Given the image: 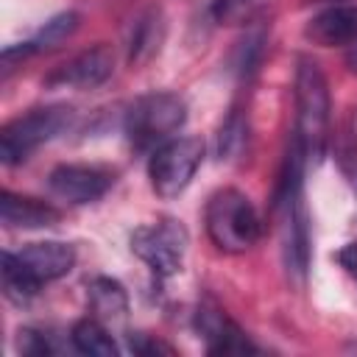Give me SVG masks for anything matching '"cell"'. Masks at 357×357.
<instances>
[{"label":"cell","mask_w":357,"mask_h":357,"mask_svg":"<svg viewBox=\"0 0 357 357\" xmlns=\"http://www.w3.org/2000/svg\"><path fill=\"white\" fill-rule=\"evenodd\" d=\"M86 298H89L92 315L103 324H120L128 315V296H126V287L117 279L95 276L86 284Z\"/></svg>","instance_id":"14"},{"label":"cell","mask_w":357,"mask_h":357,"mask_svg":"<svg viewBox=\"0 0 357 357\" xmlns=\"http://www.w3.org/2000/svg\"><path fill=\"white\" fill-rule=\"evenodd\" d=\"M190 234L181 220L176 218H159L153 223L139 226L131 234V251L156 273V276H173L187 254Z\"/></svg>","instance_id":"8"},{"label":"cell","mask_w":357,"mask_h":357,"mask_svg":"<svg viewBox=\"0 0 357 357\" xmlns=\"http://www.w3.org/2000/svg\"><path fill=\"white\" fill-rule=\"evenodd\" d=\"M307 39L324 47H357V6H329L307 25Z\"/></svg>","instance_id":"12"},{"label":"cell","mask_w":357,"mask_h":357,"mask_svg":"<svg viewBox=\"0 0 357 357\" xmlns=\"http://www.w3.org/2000/svg\"><path fill=\"white\" fill-rule=\"evenodd\" d=\"M131 349L137 354H173V349L162 340H153L151 335H134L131 337Z\"/></svg>","instance_id":"20"},{"label":"cell","mask_w":357,"mask_h":357,"mask_svg":"<svg viewBox=\"0 0 357 357\" xmlns=\"http://www.w3.org/2000/svg\"><path fill=\"white\" fill-rule=\"evenodd\" d=\"M254 6H257V0H215L212 3V14L220 22H237V20L248 17Z\"/></svg>","instance_id":"17"},{"label":"cell","mask_w":357,"mask_h":357,"mask_svg":"<svg viewBox=\"0 0 357 357\" xmlns=\"http://www.w3.org/2000/svg\"><path fill=\"white\" fill-rule=\"evenodd\" d=\"M20 351H22V354H31V357H42V354H53V346H50V340L45 337V332L22 329V332H20Z\"/></svg>","instance_id":"19"},{"label":"cell","mask_w":357,"mask_h":357,"mask_svg":"<svg viewBox=\"0 0 357 357\" xmlns=\"http://www.w3.org/2000/svg\"><path fill=\"white\" fill-rule=\"evenodd\" d=\"M187 120V103L176 92H148L126 112V137L137 151L159 148Z\"/></svg>","instance_id":"5"},{"label":"cell","mask_w":357,"mask_h":357,"mask_svg":"<svg viewBox=\"0 0 357 357\" xmlns=\"http://www.w3.org/2000/svg\"><path fill=\"white\" fill-rule=\"evenodd\" d=\"M114 184V170L100 165H59L47 176V187L59 201L92 204Z\"/></svg>","instance_id":"9"},{"label":"cell","mask_w":357,"mask_h":357,"mask_svg":"<svg viewBox=\"0 0 357 357\" xmlns=\"http://www.w3.org/2000/svg\"><path fill=\"white\" fill-rule=\"evenodd\" d=\"M112 70H114L112 47L95 45V47L75 53L64 64H59L45 78V86H50V89H95L112 75Z\"/></svg>","instance_id":"10"},{"label":"cell","mask_w":357,"mask_h":357,"mask_svg":"<svg viewBox=\"0 0 357 357\" xmlns=\"http://www.w3.org/2000/svg\"><path fill=\"white\" fill-rule=\"evenodd\" d=\"M75 265V248L59 240L28 243L20 251L3 254V287L17 304L36 296L42 284L61 279Z\"/></svg>","instance_id":"3"},{"label":"cell","mask_w":357,"mask_h":357,"mask_svg":"<svg viewBox=\"0 0 357 357\" xmlns=\"http://www.w3.org/2000/svg\"><path fill=\"white\" fill-rule=\"evenodd\" d=\"M70 120H73L70 106H39V109H31V112L14 117L0 131V159H3V165L11 167V165L25 162L31 151L45 145L56 134H61L70 126Z\"/></svg>","instance_id":"6"},{"label":"cell","mask_w":357,"mask_h":357,"mask_svg":"<svg viewBox=\"0 0 357 357\" xmlns=\"http://www.w3.org/2000/svg\"><path fill=\"white\" fill-rule=\"evenodd\" d=\"M304 153L301 148L290 145V153L284 159L279 187H276V201L273 212L279 218V231H282V257L284 268L296 273L298 279L307 273L310 265V226H307V206L301 195V178H304Z\"/></svg>","instance_id":"1"},{"label":"cell","mask_w":357,"mask_h":357,"mask_svg":"<svg viewBox=\"0 0 357 357\" xmlns=\"http://www.w3.org/2000/svg\"><path fill=\"white\" fill-rule=\"evenodd\" d=\"M340 170L357 198V142L351 137H343V142H340Z\"/></svg>","instance_id":"18"},{"label":"cell","mask_w":357,"mask_h":357,"mask_svg":"<svg viewBox=\"0 0 357 357\" xmlns=\"http://www.w3.org/2000/svg\"><path fill=\"white\" fill-rule=\"evenodd\" d=\"M204 223L209 240L226 254L248 251L262 234V220L257 206L245 192L234 187H223L206 201Z\"/></svg>","instance_id":"4"},{"label":"cell","mask_w":357,"mask_h":357,"mask_svg":"<svg viewBox=\"0 0 357 357\" xmlns=\"http://www.w3.org/2000/svg\"><path fill=\"white\" fill-rule=\"evenodd\" d=\"M332 100L324 70L310 56H298L296 67V145L304 162H318L329 145Z\"/></svg>","instance_id":"2"},{"label":"cell","mask_w":357,"mask_h":357,"mask_svg":"<svg viewBox=\"0 0 357 357\" xmlns=\"http://www.w3.org/2000/svg\"><path fill=\"white\" fill-rule=\"evenodd\" d=\"M337 262H340V268L357 282V243L343 245V248L337 251Z\"/></svg>","instance_id":"21"},{"label":"cell","mask_w":357,"mask_h":357,"mask_svg":"<svg viewBox=\"0 0 357 357\" xmlns=\"http://www.w3.org/2000/svg\"><path fill=\"white\" fill-rule=\"evenodd\" d=\"M156 28H162V20L156 17V11H151L148 17H142V20L134 25L131 53H128V59H131V61H142V59H148V56H153V53L159 50L162 31L156 33Z\"/></svg>","instance_id":"16"},{"label":"cell","mask_w":357,"mask_h":357,"mask_svg":"<svg viewBox=\"0 0 357 357\" xmlns=\"http://www.w3.org/2000/svg\"><path fill=\"white\" fill-rule=\"evenodd\" d=\"M0 220L8 229H42V226H53L59 220V209L50 206L47 201L3 190V195H0Z\"/></svg>","instance_id":"13"},{"label":"cell","mask_w":357,"mask_h":357,"mask_svg":"<svg viewBox=\"0 0 357 357\" xmlns=\"http://www.w3.org/2000/svg\"><path fill=\"white\" fill-rule=\"evenodd\" d=\"M73 346L81 354H98V357H114L120 351L114 337L98 318H84L73 326Z\"/></svg>","instance_id":"15"},{"label":"cell","mask_w":357,"mask_h":357,"mask_svg":"<svg viewBox=\"0 0 357 357\" xmlns=\"http://www.w3.org/2000/svg\"><path fill=\"white\" fill-rule=\"evenodd\" d=\"M195 329L201 332V337L206 340V349L212 354H248V351H257V346L248 340V335L212 298L198 304Z\"/></svg>","instance_id":"11"},{"label":"cell","mask_w":357,"mask_h":357,"mask_svg":"<svg viewBox=\"0 0 357 357\" xmlns=\"http://www.w3.org/2000/svg\"><path fill=\"white\" fill-rule=\"evenodd\" d=\"M204 162L201 137H176L159 145L148 162V178L159 198H176L187 190L195 170Z\"/></svg>","instance_id":"7"}]
</instances>
